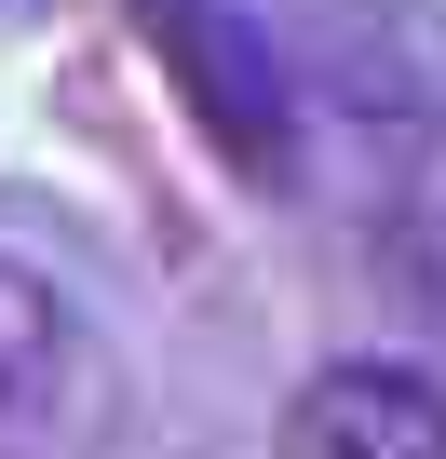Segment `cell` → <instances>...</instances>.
<instances>
[{"label": "cell", "instance_id": "cell-1", "mask_svg": "<svg viewBox=\"0 0 446 459\" xmlns=\"http://www.w3.org/2000/svg\"><path fill=\"white\" fill-rule=\"evenodd\" d=\"M122 14H136V41L162 55L176 108L203 122V149L244 189L298 176V95H284V41H271L258 0H122Z\"/></svg>", "mask_w": 446, "mask_h": 459}, {"label": "cell", "instance_id": "cell-2", "mask_svg": "<svg viewBox=\"0 0 446 459\" xmlns=\"http://www.w3.org/2000/svg\"><path fill=\"white\" fill-rule=\"evenodd\" d=\"M284 459H446V378L406 351H338L284 392Z\"/></svg>", "mask_w": 446, "mask_h": 459}, {"label": "cell", "instance_id": "cell-3", "mask_svg": "<svg viewBox=\"0 0 446 459\" xmlns=\"http://www.w3.org/2000/svg\"><path fill=\"white\" fill-rule=\"evenodd\" d=\"M68 351H82L68 284H55V271H28V257H0V446H28V432L55 419Z\"/></svg>", "mask_w": 446, "mask_h": 459}]
</instances>
